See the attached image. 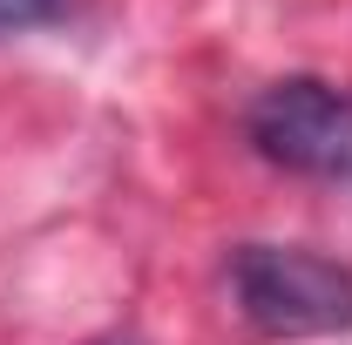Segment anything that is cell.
<instances>
[{
    "mask_svg": "<svg viewBox=\"0 0 352 345\" xmlns=\"http://www.w3.org/2000/svg\"><path fill=\"white\" fill-rule=\"evenodd\" d=\"M54 21H68V0H0V34H28Z\"/></svg>",
    "mask_w": 352,
    "mask_h": 345,
    "instance_id": "obj_3",
    "label": "cell"
},
{
    "mask_svg": "<svg viewBox=\"0 0 352 345\" xmlns=\"http://www.w3.org/2000/svg\"><path fill=\"white\" fill-rule=\"evenodd\" d=\"M230 291L264 339L352 332V264L298 251V244H244L230 258Z\"/></svg>",
    "mask_w": 352,
    "mask_h": 345,
    "instance_id": "obj_1",
    "label": "cell"
},
{
    "mask_svg": "<svg viewBox=\"0 0 352 345\" xmlns=\"http://www.w3.org/2000/svg\"><path fill=\"white\" fill-rule=\"evenodd\" d=\"M251 142L292 176H352V95L318 75H285L251 102Z\"/></svg>",
    "mask_w": 352,
    "mask_h": 345,
    "instance_id": "obj_2",
    "label": "cell"
}]
</instances>
